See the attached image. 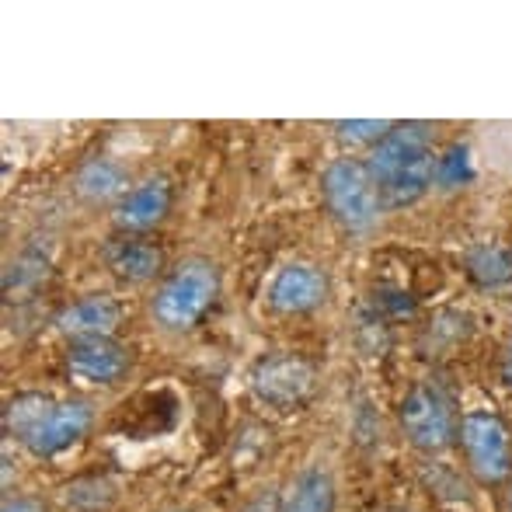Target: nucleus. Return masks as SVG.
<instances>
[{"label":"nucleus","instance_id":"2","mask_svg":"<svg viewBox=\"0 0 512 512\" xmlns=\"http://www.w3.org/2000/svg\"><path fill=\"white\" fill-rule=\"evenodd\" d=\"M460 411L453 394L439 380H418L408 387V394L398 405L401 432L418 453L439 457L460 439Z\"/></svg>","mask_w":512,"mask_h":512},{"label":"nucleus","instance_id":"22","mask_svg":"<svg viewBox=\"0 0 512 512\" xmlns=\"http://www.w3.org/2000/svg\"><path fill=\"white\" fill-rule=\"evenodd\" d=\"M0 512H46L39 499H7Z\"/></svg>","mask_w":512,"mask_h":512},{"label":"nucleus","instance_id":"9","mask_svg":"<svg viewBox=\"0 0 512 512\" xmlns=\"http://www.w3.org/2000/svg\"><path fill=\"white\" fill-rule=\"evenodd\" d=\"M265 297L276 314H310L328 300V276L310 262H290L272 276Z\"/></svg>","mask_w":512,"mask_h":512},{"label":"nucleus","instance_id":"8","mask_svg":"<svg viewBox=\"0 0 512 512\" xmlns=\"http://www.w3.org/2000/svg\"><path fill=\"white\" fill-rule=\"evenodd\" d=\"M91 425H95V408L88 401H56L39 429L25 439V450L32 457H56V453L81 443Z\"/></svg>","mask_w":512,"mask_h":512},{"label":"nucleus","instance_id":"15","mask_svg":"<svg viewBox=\"0 0 512 512\" xmlns=\"http://www.w3.org/2000/svg\"><path fill=\"white\" fill-rule=\"evenodd\" d=\"M335 478L324 467H307L286 485L283 512H335Z\"/></svg>","mask_w":512,"mask_h":512},{"label":"nucleus","instance_id":"14","mask_svg":"<svg viewBox=\"0 0 512 512\" xmlns=\"http://www.w3.org/2000/svg\"><path fill=\"white\" fill-rule=\"evenodd\" d=\"M74 189L88 203H119L129 192V171L122 168L115 157H88V161L77 168Z\"/></svg>","mask_w":512,"mask_h":512},{"label":"nucleus","instance_id":"19","mask_svg":"<svg viewBox=\"0 0 512 512\" xmlns=\"http://www.w3.org/2000/svg\"><path fill=\"white\" fill-rule=\"evenodd\" d=\"M63 499H67V506H74V509L98 512V509H105L108 502H112V485L102 481V478H84V481H74V485H67Z\"/></svg>","mask_w":512,"mask_h":512},{"label":"nucleus","instance_id":"16","mask_svg":"<svg viewBox=\"0 0 512 512\" xmlns=\"http://www.w3.org/2000/svg\"><path fill=\"white\" fill-rule=\"evenodd\" d=\"M53 405H56V398H49V394H42V391L14 394V398L7 401V408H4V432L25 446V439L39 429L42 418L53 411Z\"/></svg>","mask_w":512,"mask_h":512},{"label":"nucleus","instance_id":"3","mask_svg":"<svg viewBox=\"0 0 512 512\" xmlns=\"http://www.w3.org/2000/svg\"><path fill=\"white\" fill-rule=\"evenodd\" d=\"M321 196L331 220L342 230H349V234H370V230H377L380 216L387 213L366 164L352 161V157H338V161H331L324 168Z\"/></svg>","mask_w":512,"mask_h":512},{"label":"nucleus","instance_id":"21","mask_svg":"<svg viewBox=\"0 0 512 512\" xmlns=\"http://www.w3.org/2000/svg\"><path fill=\"white\" fill-rule=\"evenodd\" d=\"M237 512H283V495L276 492V488H262V492H255L248 502H244Z\"/></svg>","mask_w":512,"mask_h":512},{"label":"nucleus","instance_id":"17","mask_svg":"<svg viewBox=\"0 0 512 512\" xmlns=\"http://www.w3.org/2000/svg\"><path fill=\"white\" fill-rule=\"evenodd\" d=\"M467 272L478 286L485 290H499V286L512 283V251L506 244H478V248L467 251Z\"/></svg>","mask_w":512,"mask_h":512},{"label":"nucleus","instance_id":"7","mask_svg":"<svg viewBox=\"0 0 512 512\" xmlns=\"http://www.w3.org/2000/svg\"><path fill=\"white\" fill-rule=\"evenodd\" d=\"M171 203H175V192H171L168 178H143L140 185L126 192V196L115 203L112 209V223L119 234H147V230L161 227L171 213Z\"/></svg>","mask_w":512,"mask_h":512},{"label":"nucleus","instance_id":"18","mask_svg":"<svg viewBox=\"0 0 512 512\" xmlns=\"http://www.w3.org/2000/svg\"><path fill=\"white\" fill-rule=\"evenodd\" d=\"M391 129H394V122H387V119H342V122H335L338 140H345L349 147L366 143L370 150L377 147V143L384 140Z\"/></svg>","mask_w":512,"mask_h":512},{"label":"nucleus","instance_id":"23","mask_svg":"<svg viewBox=\"0 0 512 512\" xmlns=\"http://www.w3.org/2000/svg\"><path fill=\"white\" fill-rule=\"evenodd\" d=\"M502 384L512 391V338H509L506 352H502Z\"/></svg>","mask_w":512,"mask_h":512},{"label":"nucleus","instance_id":"5","mask_svg":"<svg viewBox=\"0 0 512 512\" xmlns=\"http://www.w3.org/2000/svg\"><path fill=\"white\" fill-rule=\"evenodd\" d=\"M317 384L314 363L297 352H276V356H265L251 370V394H255L262 405L290 411L300 401L310 398Z\"/></svg>","mask_w":512,"mask_h":512},{"label":"nucleus","instance_id":"20","mask_svg":"<svg viewBox=\"0 0 512 512\" xmlns=\"http://www.w3.org/2000/svg\"><path fill=\"white\" fill-rule=\"evenodd\" d=\"M467 168V147H450V154L439 157V168H436V182L439 185H460Z\"/></svg>","mask_w":512,"mask_h":512},{"label":"nucleus","instance_id":"13","mask_svg":"<svg viewBox=\"0 0 512 512\" xmlns=\"http://www.w3.org/2000/svg\"><path fill=\"white\" fill-rule=\"evenodd\" d=\"M436 168H439V157H436V150H429V154H418V157H411L408 164H401L394 175H387L384 182L377 185L380 199H384V209L415 206L418 199L436 185Z\"/></svg>","mask_w":512,"mask_h":512},{"label":"nucleus","instance_id":"11","mask_svg":"<svg viewBox=\"0 0 512 512\" xmlns=\"http://www.w3.org/2000/svg\"><path fill=\"white\" fill-rule=\"evenodd\" d=\"M102 262L115 279H122L129 286H140V283H154L164 272V251L140 234H115L105 241Z\"/></svg>","mask_w":512,"mask_h":512},{"label":"nucleus","instance_id":"4","mask_svg":"<svg viewBox=\"0 0 512 512\" xmlns=\"http://www.w3.org/2000/svg\"><path fill=\"white\" fill-rule=\"evenodd\" d=\"M464 464L481 485H502L512 474V436L495 411H464L460 418Z\"/></svg>","mask_w":512,"mask_h":512},{"label":"nucleus","instance_id":"10","mask_svg":"<svg viewBox=\"0 0 512 512\" xmlns=\"http://www.w3.org/2000/svg\"><path fill=\"white\" fill-rule=\"evenodd\" d=\"M122 324V304L105 293H88V297L74 300L63 310H56L53 328L70 342H84V338H112Z\"/></svg>","mask_w":512,"mask_h":512},{"label":"nucleus","instance_id":"12","mask_svg":"<svg viewBox=\"0 0 512 512\" xmlns=\"http://www.w3.org/2000/svg\"><path fill=\"white\" fill-rule=\"evenodd\" d=\"M432 147H436V129H432L429 122H398V126L370 150L366 171H370V178L380 185L387 175H394L401 164H408L411 157H418V154H429Z\"/></svg>","mask_w":512,"mask_h":512},{"label":"nucleus","instance_id":"1","mask_svg":"<svg viewBox=\"0 0 512 512\" xmlns=\"http://www.w3.org/2000/svg\"><path fill=\"white\" fill-rule=\"evenodd\" d=\"M216 293H220V269L199 255L182 258L154 290L150 314L164 331L182 335V331H192L203 321V314L213 307Z\"/></svg>","mask_w":512,"mask_h":512},{"label":"nucleus","instance_id":"6","mask_svg":"<svg viewBox=\"0 0 512 512\" xmlns=\"http://www.w3.org/2000/svg\"><path fill=\"white\" fill-rule=\"evenodd\" d=\"M67 370L81 384L112 387L133 370V352L115 338H84V342H70Z\"/></svg>","mask_w":512,"mask_h":512},{"label":"nucleus","instance_id":"24","mask_svg":"<svg viewBox=\"0 0 512 512\" xmlns=\"http://www.w3.org/2000/svg\"><path fill=\"white\" fill-rule=\"evenodd\" d=\"M509 509H512V488H509Z\"/></svg>","mask_w":512,"mask_h":512}]
</instances>
